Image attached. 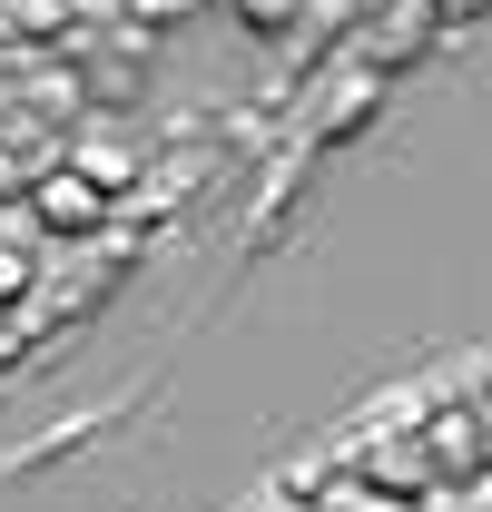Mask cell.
I'll return each instance as SVG.
<instances>
[{"mask_svg": "<svg viewBox=\"0 0 492 512\" xmlns=\"http://www.w3.org/2000/svg\"><path fill=\"white\" fill-rule=\"evenodd\" d=\"M99 217H109V197L89 188L79 168H50V178L30 188V227H50V237H89Z\"/></svg>", "mask_w": 492, "mask_h": 512, "instance_id": "1", "label": "cell"}, {"mask_svg": "<svg viewBox=\"0 0 492 512\" xmlns=\"http://www.w3.org/2000/svg\"><path fill=\"white\" fill-rule=\"evenodd\" d=\"M246 20H286V10H296V0H237Z\"/></svg>", "mask_w": 492, "mask_h": 512, "instance_id": "3", "label": "cell"}, {"mask_svg": "<svg viewBox=\"0 0 492 512\" xmlns=\"http://www.w3.org/2000/svg\"><path fill=\"white\" fill-rule=\"evenodd\" d=\"M20 296H30V256L0 247V306H20Z\"/></svg>", "mask_w": 492, "mask_h": 512, "instance_id": "2", "label": "cell"}]
</instances>
